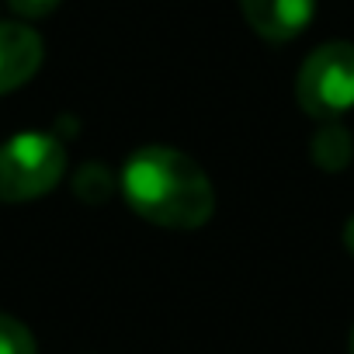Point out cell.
<instances>
[{
	"label": "cell",
	"mask_w": 354,
	"mask_h": 354,
	"mask_svg": "<svg viewBox=\"0 0 354 354\" xmlns=\"http://www.w3.org/2000/svg\"><path fill=\"white\" fill-rule=\"evenodd\" d=\"M129 209L163 230H198L216 212L209 174L174 146L136 149L118 177Z\"/></svg>",
	"instance_id": "cell-1"
},
{
	"label": "cell",
	"mask_w": 354,
	"mask_h": 354,
	"mask_svg": "<svg viewBox=\"0 0 354 354\" xmlns=\"http://www.w3.org/2000/svg\"><path fill=\"white\" fill-rule=\"evenodd\" d=\"M66 170V149L53 132H18L0 142V202H32L49 195Z\"/></svg>",
	"instance_id": "cell-2"
},
{
	"label": "cell",
	"mask_w": 354,
	"mask_h": 354,
	"mask_svg": "<svg viewBox=\"0 0 354 354\" xmlns=\"http://www.w3.org/2000/svg\"><path fill=\"white\" fill-rule=\"evenodd\" d=\"M295 101L316 122H337L354 108V46L326 42L313 49L295 77Z\"/></svg>",
	"instance_id": "cell-3"
},
{
	"label": "cell",
	"mask_w": 354,
	"mask_h": 354,
	"mask_svg": "<svg viewBox=\"0 0 354 354\" xmlns=\"http://www.w3.org/2000/svg\"><path fill=\"white\" fill-rule=\"evenodd\" d=\"M240 11L264 42H292L309 28L316 0H240Z\"/></svg>",
	"instance_id": "cell-4"
},
{
	"label": "cell",
	"mask_w": 354,
	"mask_h": 354,
	"mask_svg": "<svg viewBox=\"0 0 354 354\" xmlns=\"http://www.w3.org/2000/svg\"><path fill=\"white\" fill-rule=\"evenodd\" d=\"M42 66V39L35 28L18 21H0V94L28 84Z\"/></svg>",
	"instance_id": "cell-5"
},
{
	"label": "cell",
	"mask_w": 354,
	"mask_h": 354,
	"mask_svg": "<svg viewBox=\"0 0 354 354\" xmlns=\"http://www.w3.org/2000/svg\"><path fill=\"white\" fill-rule=\"evenodd\" d=\"M313 160L323 170H344L354 156V142L340 122H323V129L313 136Z\"/></svg>",
	"instance_id": "cell-6"
},
{
	"label": "cell",
	"mask_w": 354,
	"mask_h": 354,
	"mask_svg": "<svg viewBox=\"0 0 354 354\" xmlns=\"http://www.w3.org/2000/svg\"><path fill=\"white\" fill-rule=\"evenodd\" d=\"M0 354H35V337L28 326L8 313H0Z\"/></svg>",
	"instance_id": "cell-7"
},
{
	"label": "cell",
	"mask_w": 354,
	"mask_h": 354,
	"mask_svg": "<svg viewBox=\"0 0 354 354\" xmlns=\"http://www.w3.org/2000/svg\"><path fill=\"white\" fill-rule=\"evenodd\" d=\"M77 195L84 202H104L111 195V185H108V170L97 167V163H87L80 174H77V181H73Z\"/></svg>",
	"instance_id": "cell-8"
},
{
	"label": "cell",
	"mask_w": 354,
	"mask_h": 354,
	"mask_svg": "<svg viewBox=\"0 0 354 354\" xmlns=\"http://www.w3.org/2000/svg\"><path fill=\"white\" fill-rule=\"evenodd\" d=\"M11 11L21 15V18H46L59 8V0H8Z\"/></svg>",
	"instance_id": "cell-9"
},
{
	"label": "cell",
	"mask_w": 354,
	"mask_h": 354,
	"mask_svg": "<svg viewBox=\"0 0 354 354\" xmlns=\"http://www.w3.org/2000/svg\"><path fill=\"white\" fill-rule=\"evenodd\" d=\"M344 247H347V254H354V216H351L347 226H344Z\"/></svg>",
	"instance_id": "cell-10"
},
{
	"label": "cell",
	"mask_w": 354,
	"mask_h": 354,
	"mask_svg": "<svg viewBox=\"0 0 354 354\" xmlns=\"http://www.w3.org/2000/svg\"><path fill=\"white\" fill-rule=\"evenodd\" d=\"M351 354H354V330H351Z\"/></svg>",
	"instance_id": "cell-11"
}]
</instances>
